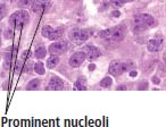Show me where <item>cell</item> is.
<instances>
[{"label":"cell","instance_id":"obj_30","mask_svg":"<svg viewBox=\"0 0 166 127\" xmlns=\"http://www.w3.org/2000/svg\"><path fill=\"white\" fill-rule=\"evenodd\" d=\"M121 90L125 91V90H126V86H124V85H119V86H117V91H121Z\"/></svg>","mask_w":166,"mask_h":127},{"label":"cell","instance_id":"obj_4","mask_svg":"<svg viewBox=\"0 0 166 127\" xmlns=\"http://www.w3.org/2000/svg\"><path fill=\"white\" fill-rule=\"evenodd\" d=\"M85 58H87V56H85V54L83 51L75 52V54L71 57V59H69V65L72 67H74V68L80 67L83 64V61H84Z\"/></svg>","mask_w":166,"mask_h":127},{"label":"cell","instance_id":"obj_17","mask_svg":"<svg viewBox=\"0 0 166 127\" xmlns=\"http://www.w3.org/2000/svg\"><path fill=\"white\" fill-rule=\"evenodd\" d=\"M34 72L36 74H39V75H43L44 72H46V69H44V66H43V64L42 62H36L34 64Z\"/></svg>","mask_w":166,"mask_h":127},{"label":"cell","instance_id":"obj_31","mask_svg":"<svg viewBox=\"0 0 166 127\" xmlns=\"http://www.w3.org/2000/svg\"><path fill=\"white\" fill-rule=\"evenodd\" d=\"M89 69H90V70H95V69H96V65H95V64H90Z\"/></svg>","mask_w":166,"mask_h":127},{"label":"cell","instance_id":"obj_22","mask_svg":"<svg viewBox=\"0 0 166 127\" xmlns=\"http://www.w3.org/2000/svg\"><path fill=\"white\" fill-rule=\"evenodd\" d=\"M23 59L20 61H17V64H16V67H15V73L16 74H21L22 73V69H23Z\"/></svg>","mask_w":166,"mask_h":127},{"label":"cell","instance_id":"obj_35","mask_svg":"<svg viewBox=\"0 0 166 127\" xmlns=\"http://www.w3.org/2000/svg\"><path fill=\"white\" fill-rule=\"evenodd\" d=\"M129 1H134V0H129Z\"/></svg>","mask_w":166,"mask_h":127},{"label":"cell","instance_id":"obj_18","mask_svg":"<svg viewBox=\"0 0 166 127\" xmlns=\"http://www.w3.org/2000/svg\"><path fill=\"white\" fill-rule=\"evenodd\" d=\"M91 32L89 30H81V34H80V42H84L89 39Z\"/></svg>","mask_w":166,"mask_h":127},{"label":"cell","instance_id":"obj_7","mask_svg":"<svg viewBox=\"0 0 166 127\" xmlns=\"http://www.w3.org/2000/svg\"><path fill=\"white\" fill-rule=\"evenodd\" d=\"M108 73L113 76H118L119 74H122V62L118 60H113L109 65Z\"/></svg>","mask_w":166,"mask_h":127},{"label":"cell","instance_id":"obj_13","mask_svg":"<svg viewBox=\"0 0 166 127\" xmlns=\"http://www.w3.org/2000/svg\"><path fill=\"white\" fill-rule=\"evenodd\" d=\"M32 8H33L34 13H41L42 10L44 9V6H43V2H42L41 0H34L33 5H32Z\"/></svg>","mask_w":166,"mask_h":127},{"label":"cell","instance_id":"obj_3","mask_svg":"<svg viewBox=\"0 0 166 127\" xmlns=\"http://www.w3.org/2000/svg\"><path fill=\"white\" fill-rule=\"evenodd\" d=\"M83 52L85 54L87 58L89 60H95L100 57V50L97 47H93V46H85L83 49Z\"/></svg>","mask_w":166,"mask_h":127},{"label":"cell","instance_id":"obj_15","mask_svg":"<svg viewBox=\"0 0 166 127\" xmlns=\"http://www.w3.org/2000/svg\"><path fill=\"white\" fill-rule=\"evenodd\" d=\"M46 54H47V50H46V48L44 47H39L36 50H35V52H34V56L38 58V59L44 58Z\"/></svg>","mask_w":166,"mask_h":127},{"label":"cell","instance_id":"obj_20","mask_svg":"<svg viewBox=\"0 0 166 127\" xmlns=\"http://www.w3.org/2000/svg\"><path fill=\"white\" fill-rule=\"evenodd\" d=\"M33 1L34 0H20L18 6L21 8H26V7H30L31 5H33Z\"/></svg>","mask_w":166,"mask_h":127},{"label":"cell","instance_id":"obj_28","mask_svg":"<svg viewBox=\"0 0 166 127\" xmlns=\"http://www.w3.org/2000/svg\"><path fill=\"white\" fill-rule=\"evenodd\" d=\"M152 83H154V84H159V83H160L159 77H157V76H154V77H152Z\"/></svg>","mask_w":166,"mask_h":127},{"label":"cell","instance_id":"obj_33","mask_svg":"<svg viewBox=\"0 0 166 127\" xmlns=\"http://www.w3.org/2000/svg\"><path fill=\"white\" fill-rule=\"evenodd\" d=\"M113 15H114V16H116V17H117V16H119V15H121V14H119V12H118V10H115V12H114V13H113Z\"/></svg>","mask_w":166,"mask_h":127},{"label":"cell","instance_id":"obj_34","mask_svg":"<svg viewBox=\"0 0 166 127\" xmlns=\"http://www.w3.org/2000/svg\"><path fill=\"white\" fill-rule=\"evenodd\" d=\"M42 2H47V1H48V0H41Z\"/></svg>","mask_w":166,"mask_h":127},{"label":"cell","instance_id":"obj_25","mask_svg":"<svg viewBox=\"0 0 166 127\" xmlns=\"http://www.w3.org/2000/svg\"><path fill=\"white\" fill-rule=\"evenodd\" d=\"M129 0H111V2L115 5V6H117V7H121V6H123L125 2H127Z\"/></svg>","mask_w":166,"mask_h":127},{"label":"cell","instance_id":"obj_29","mask_svg":"<svg viewBox=\"0 0 166 127\" xmlns=\"http://www.w3.org/2000/svg\"><path fill=\"white\" fill-rule=\"evenodd\" d=\"M5 12H6V7L5 5H1V18L5 16Z\"/></svg>","mask_w":166,"mask_h":127},{"label":"cell","instance_id":"obj_14","mask_svg":"<svg viewBox=\"0 0 166 127\" xmlns=\"http://www.w3.org/2000/svg\"><path fill=\"white\" fill-rule=\"evenodd\" d=\"M114 28H115V27H111V28H107V30L101 31V32L99 33V36H100L101 39H108V40H111V35L114 33Z\"/></svg>","mask_w":166,"mask_h":127},{"label":"cell","instance_id":"obj_36","mask_svg":"<svg viewBox=\"0 0 166 127\" xmlns=\"http://www.w3.org/2000/svg\"><path fill=\"white\" fill-rule=\"evenodd\" d=\"M165 59H166V54H165Z\"/></svg>","mask_w":166,"mask_h":127},{"label":"cell","instance_id":"obj_5","mask_svg":"<svg viewBox=\"0 0 166 127\" xmlns=\"http://www.w3.org/2000/svg\"><path fill=\"white\" fill-rule=\"evenodd\" d=\"M135 24H145L147 26H151L155 24V20L151 15H148V14H140L138 16H135Z\"/></svg>","mask_w":166,"mask_h":127},{"label":"cell","instance_id":"obj_1","mask_svg":"<svg viewBox=\"0 0 166 127\" xmlns=\"http://www.w3.org/2000/svg\"><path fill=\"white\" fill-rule=\"evenodd\" d=\"M28 20V14L25 10H18L12 15L9 23L10 25H13L16 27V30H21L22 27L26 24V22Z\"/></svg>","mask_w":166,"mask_h":127},{"label":"cell","instance_id":"obj_21","mask_svg":"<svg viewBox=\"0 0 166 127\" xmlns=\"http://www.w3.org/2000/svg\"><path fill=\"white\" fill-rule=\"evenodd\" d=\"M111 83H113V81H111V77H105V78H103V81L100 82V85L103 87H109L111 85Z\"/></svg>","mask_w":166,"mask_h":127},{"label":"cell","instance_id":"obj_6","mask_svg":"<svg viewBox=\"0 0 166 127\" xmlns=\"http://www.w3.org/2000/svg\"><path fill=\"white\" fill-rule=\"evenodd\" d=\"M63 86H64V82H63L62 78H59L57 76H54V77L50 78V82H49V85L47 86V90L58 91V90H62Z\"/></svg>","mask_w":166,"mask_h":127},{"label":"cell","instance_id":"obj_8","mask_svg":"<svg viewBox=\"0 0 166 127\" xmlns=\"http://www.w3.org/2000/svg\"><path fill=\"white\" fill-rule=\"evenodd\" d=\"M147 48H148V50L151 51V52H157V51L160 50V48H162V40L154 39V40L148 41Z\"/></svg>","mask_w":166,"mask_h":127},{"label":"cell","instance_id":"obj_16","mask_svg":"<svg viewBox=\"0 0 166 127\" xmlns=\"http://www.w3.org/2000/svg\"><path fill=\"white\" fill-rule=\"evenodd\" d=\"M54 31H55V30H54V28H52L51 26L46 25V26L42 27V32H41V33H42V35H43L44 38L49 39V38H50V35L54 33Z\"/></svg>","mask_w":166,"mask_h":127},{"label":"cell","instance_id":"obj_27","mask_svg":"<svg viewBox=\"0 0 166 127\" xmlns=\"http://www.w3.org/2000/svg\"><path fill=\"white\" fill-rule=\"evenodd\" d=\"M5 35H6V38H7V39H10V38L13 36V31H12V30H8V31H6Z\"/></svg>","mask_w":166,"mask_h":127},{"label":"cell","instance_id":"obj_9","mask_svg":"<svg viewBox=\"0 0 166 127\" xmlns=\"http://www.w3.org/2000/svg\"><path fill=\"white\" fill-rule=\"evenodd\" d=\"M124 30L122 27H115L114 28V33L111 35V40L113 41H122L124 39Z\"/></svg>","mask_w":166,"mask_h":127},{"label":"cell","instance_id":"obj_2","mask_svg":"<svg viewBox=\"0 0 166 127\" xmlns=\"http://www.w3.org/2000/svg\"><path fill=\"white\" fill-rule=\"evenodd\" d=\"M66 50H67V42L66 41H57L49 47V52L51 54H55V56L64 54Z\"/></svg>","mask_w":166,"mask_h":127},{"label":"cell","instance_id":"obj_11","mask_svg":"<svg viewBox=\"0 0 166 127\" xmlns=\"http://www.w3.org/2000/svg\"><path fill=\"white\" fill-rule=\"evenodd\" d=\"M40 85H41V81L38 80V78H34V80H32L28 84L26 90L28 91H34V90H38L40 87Z\"/></svg>","mask_w":166,"mask_h":127},{"label":"cell","instance_id":"obj_26","mask_svg":"<svg viewBox=\"0 0 166 127\" xmlns=\"http://www.w3.org/2000/svg\"><path fill=\"white\" fill-rule=\"evenodd\" d=\"M32 68H33V62H31V61H28V64L25 65V72H26V73H31V70H32Z\"/></svg>","mask_w":166,"mask_h":127},{"label":"cell","instance_id":"obj_23","mask_svg":"<svg viewBox=\"0 0 166 127\" xmlns=\"http://www.w3.org/2000/svg\"><path fill=\"white\" fill-rule=\"evenodd\" d=\"M74 89H76V90H80V91H85V90H87L85 85H83L81 81H77V82H76L75 85H74Z\"/></svg>","mask_w":166,"mask_h":127},{"label":"cell","instance_id":"obj_19","mask_svg":"<svg viewBox=\"0 0 166 127\" xmlns=\"http://www.w3.org/2000/svg\"><path fill=\"white\" fill-rule=\"evenodd\" d=\"M63 35V30L62 28H58V30H55L54 31V33L50 35V38H49V40H57V39H59L60 36Z\"/></svg>","mask_w":166,"mask_h":127},{"label":"cell","instance_id":"obj_12","mask_svg":"<svg viewBox=\"0 0 166 127\" xmlns=\"http://www.w3.org/2000/svg\"><path fill=\"white\" fill-rule=\"evenodd\" d=\"M80 34H81V30L80 28H73L69 32V39L74 42H80Z\"/></svg>","mask_w":166,"mask_h":127},{"label":"cell","instance_id":"obj_32","mask_svg":"<svg viewBox=\"0 0 166 127\" xmlns=\"http://www.w3.org/2000/svg\"><path fill=\"white\" fill-rule=\"evenodd\" d=\"M130 76H132V77H135L137 76V72H134V70H132V72H130Z\"/></svg>","mask_w":166,"mask_h":127},{"label":"cell","instance_id":"obj_24","mask_svg":"<svg viewBox=\"0 0 166 127\" xmlns=\"http://www.w3.org/2000/svg\"><path fill=\"white\" fill-rule=\"evenodd\" d=\"M147 27L148 26L145 25V24H135V26H134V31H135V32H141V31H145Z\"/></svg>","mask_w":166,"mask_h":127},{"label":"cell","instance_id":"obj_10","mask_svg":"<svg viewBox=\"0 0 166 127\" xmlns=\"http://www.w3.org/2000/svg\"><path fill=\"white\" fill-rule=\"evenodd\" d=\"M58 62H59V57L55 56V54H51L48 58V60H47V67L50 68V69L51 68H55Z\"/></svg>","mask_w":166,"mask_h":127}]
</instances>
